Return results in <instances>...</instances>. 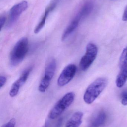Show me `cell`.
I'll return each mask as SVG.
<instances>
[{
  "label": "cell",
  "mask_w": 127,
  "mask_h": 127,
  "mask_svg": "<svg viewBox=\"0 0 127 127\" xmlns=\"http://www.w3.org/2000/svg\"><path fill=\"white\" fill-rule=\"evenodd\" d=\"M28 7L27 1H23L16 4L11 8L9 12L7 28L11 27L14 25L22 13L27 9Z\"/></svg>",
  "instance_id": "8992f818"
},
{
  "label": "cell",
  "mask_w": 127,
  "mask_h": 127,
  "mask_svg": "<svg viewBox=\"0 0 127 127\" xmlns=\"http://www.w3.org/2000/svg\"><path fill=\"white\" fill-rule=\"evenodd\" d=\"M6 78L4 75H1L0 77V87L1 88L6 83Z\"/></svg>",
  "instance_id": "2e32d148"
},
{
  "label": "cell",
  "mask_w": 127,
  "mask_h": 127,
  "mask_svg": "<svg viewBox=\"0 0 127 127\" xmlns=\"http://www.w3.org/2000/svg\"><path fill=\"white\" fill-rule=\"evenodd\" d=\"M28 50V39L26 37H23L16 42L10 53V60L11 65L16 66L21 63Z\"/></svg>",
  "instance_id": "7a4b0ae2"
},
{
  "label": "cell",
  "mask_w": 127,
  "mask_h": 127,
  "mask_svg": "<svg viewBox=\"0 0 127 127\" xmlns=\"http://www.w3.org/2000/svg\"><path fill=\"white\" fill-rule=\"evenodd\" d=\"M98 48L95 44L89 43L86 47L85 53L81 60L80 66L81 70L86 71L91 66L97 57Z\"/></svg>",
  "instance_id": "277c9868"
},
{
  "label": "cell",
  "mask_w": 127,
  "mask_h": 127,
  "mask_svg": "<svg viewBox=\"0 0 127 127\" xmlns=\"http://www.w3.org/2000/svg\"><path fill=\"white\" fill-rule=\"evenodd\" d=\"M77 70V66L75 64H70L66 66L58 78V86L62 87L68 84L74 77Z\"/></svg>",
  "instance_id": "52a82bcc"
},
{
  "label": "cell",
  "mask_w": 127,
  "mask_h": 127,
  "mask_svg": "<svg viewBox=\"0 0 127 127\" xmlns=\"http://www.w3.org/2000/svg\"><path fill=\"white\" fill-rule=\"evenodd\" d=\"M122 20L124 21H127V6L125 8L123 16H122Z\"/></svg>",
  "instance_id": "ac0fdd59"
},
{
  "label": "cell",
  "mask_w": 127,
  "mask_h": 127,
  "mask_svg": "<svg viewBox=\"0 0 127 127\" xmlns=\"http://www.w3.org/2000/svg\"><path fill=\"white\" fill-rule=\"evenodd\" d=\"M56 68V63L54 59H51L46 64L45 70L44 75L42 79L39 87L41 92H44L50 85L53 78Z\"/></svg>",
  "instance_id": "5b68a950"
},
{
  "label": "cell",
  "mask_w": 127,
  "mask_h": 127,
  "mask_svg": "<svg viewBox=\"0 0 127 127\" xmlns=\"http://www.w3.org/2000/svg\"><path fill=\"white\" fill-rule=\"evenodd\" d=\"M15 119L12 118L10 119L7 123L3 125L1 127H15Z\"/></svg>",
  "instance_id": "5bb4252c"
},
{
  "label": "cell",
  "mask_w": 127,
  "mask_h": 127,
  "mask_svg": "<svg viewBox=\"0 0 127 127\" xmlns=\"http://www.w3.org/2000/svg\"><path fill=\"white\" fill-rule=\"evenodd\" d=\"M108 80L105 77L96 79L89 86L84 95V101L87 104L92 103L107 86Z\"/></svg>",
  "instance_id": "6da1fadb"
},
{
  "label": "cell",
  "mask_w": 127,
  "mask_h": 127,
  "mask_svg": "<svg viewBox=\"0 0 127 127\" xmlns=\"http://www.w3.org/2000/svg\"><path fill=\"white\" fill-rule=\"evenodd\" d=\"M83 113L78 111L74 113L67 121L65 127H79L82 123Z\"/></svg>",
  "instance_id": "30bf717a"
},
{
  "label": "cell",
  "mask_w": 127,
  "mask_h": 127,
  "mask_svg": "<svg viewBox=\"0 0 127 127\" xmlns=\"http://www.w3.org/2000/svg\"><path fill=\"white\" fill-rule=\"evenodd\" d=\"M121 103L124 106L127 105V92H125L122 95Z\"/></svg>",
  "instance_id": "9a60e30c"
},
{
  "label": "cell",
  "mask_w": 127,
  "mask_h": 127,
  "mask_svg": "<svg viewBox=\"0 0 127 127\" xmlns=\"http://www.w3.org/2000/svg\"><path fill=\"white\" fill-rule=\"evenodd\" d=\"M120 69L116 80V84L118 88L124 86L127 81V66Z\"/></svg>",
  "instance_id": "8fae6325"
},
{
  "label": "cell",
  "mask_w": 127,
  "mask_h": 127,
  "mask_svg": "<svg viewBox=\"0 0 127 127\" xmlns=\"http://www.w3.org/2000/svg\"><path fill=\"white\" fill-rule=\"evenodd\" d=\"M106 116L105 113L101 112L94 119L89 125V127H99L105 122Z\"/></svg>",
  "instance_id": "7c38bea8"
},
{
  "label": "cell",
  "mask_w": 127,
  "mask_h": 127,
  "mask_svg": "<svg viewBox=\"0 0 127 127\" xmlns=\"http://www.w3.org/2000/svg\"><path fill=\"white\" fill-rule=\"evenodd\" d=\"M119 66L120 69L127 66V47L124 48L121 55Z\"/></svg>",
  "instance_id": "4fadbf2b"
},
{
  "label": "cell",
  "mask_w": 127,
  "mask_h": 127,
  "mask_svg": "<svg viewBox=\"0 0 127 127\" xmlns=\"http://www.w3.org/2000/svg\"><path fill=\"white\" fill-rule=\"evenodd\" d=\"M32 69L31 67L27 69L22 73L20 77L13 84L9 92L10 97H13L17 95L20 88L27 80Z\"/></svg>",
  "instance_id": "ba28073f"
},
{
  "label": "cell",
  "mask_w": 127,
  "mask_h": 127,
  "mask_svg": "<svg viewBox=\"0 0 127 127\" xmlns=\"http://www.w3.org/2000/svg\"><path fill=\"white\" fill-rule=\"evenodd\" d=\"M75 95L73 92H69L65 95L56 103L49 112L48 117L54 119L61 115L73 103Z\"/></svg>",
  "instance_id": "3957f363"
},
{
  "label": "cell",
  "mask_w": 127,
  "mask_h": 127,
  "mask_svg": "<svg viewBox=\"0 0 127 127\" xmlns=\"http://www.w3.org/2000/svg\"><path fill=\"white\" fill-rule=\"evenodd\" d=\"M6 22V18L5 16H1L0 18V31H1L2 28L3 27Z\"/></svg>",
  "instance_id": "e0dca14e"
},
{
  "label": "cell",
  "mask_w": 127,
  "mask_h": 127,
  "mask_svg": "<svg viewBox=\"0 0 127 127\" xmlns=\"http://www.w3.org/2000/svg\"><path fill=\"white\" fill-rule=\"evenodd\" d=\"M82 18L78 14L75 17L63 32L62 36V41H65L76 30L78 27L80 21Z\"/></svg>",
  "instance_id": "9c48e42d"
}]
</instances>
